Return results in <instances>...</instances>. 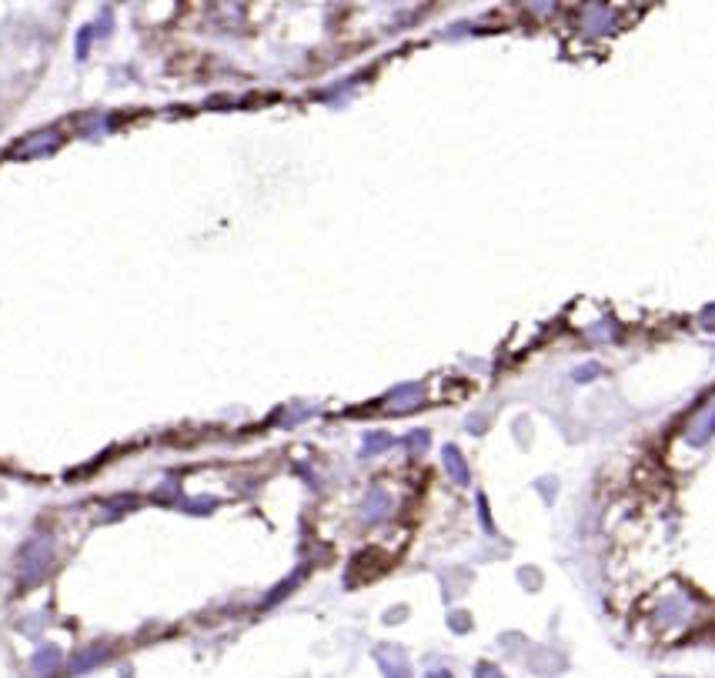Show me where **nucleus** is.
I'll return each instance as SVG.
<instances>
[{"mask_svg":"<svg viewBox=\"0 0 715 678\" xmlns=\"http://www.w3.org/2000/svg\"><path fill=\"white\" fill-rule=\"evenodd\" d=\"M482 678H498V675H492V668H488V675H482Z\"/></svg>","mask_w":715,"mask_h":678,"instance_id":"obj_1","label":"nucleus"}]
</instances>
